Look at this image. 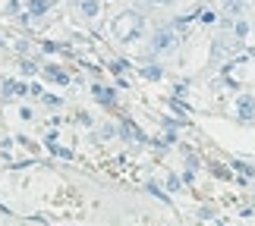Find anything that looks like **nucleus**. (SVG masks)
<instances>
[{
	"instance_id": "obj_20",
	"label": "nucleus",
	"mask_w": 255,
	"mask_h": 226,
	"mask_svg": "<svg viewBox=\"0 0 255 226\" xmlns=\"http://www.w3.org/2000/svg\"><path fill=\"white\" fill-rule=\"evenodd\" d=\"M114 135H117L114 126H104V129H101V139H114Z\"/></svg>"
},
{
	"instance_id": "obj_17",
	"label": "nucleus",
	"mask_w": 255,
	"mask_h": 226,
	"mask_svg": "<svg viewBox=\"0 0 255 226\" xmlns=\"http://www.w3.org/2000/svg\"><path fill=\"white\" fill-rule=\"evenodd\" d=\"M183 189V179H176V176H170L167 179V192H180Z\"/></svg>"
},
{
	"instance_id": "obj_9",
	"label": "nucleus",
	"mask_w": 255,
	"mask_h": 226,
	"mask_svg": "<svg viewBox=\"0 0 255 226\" xmlns=\"http://www.w3.org/2000/svg\"><path fill=\"white\" fill-rule=\"evenodd\" d=\"M233 38H237V35H233ZM233 38L221 35L218 41H214V54H218V57H230V54H233V47H237V41H233Z\"/></svg>"
},
{
	"instance_id": "obj_14",
	"label": "nucleus",
	"mask_w": 255,
	"mask_h": 226,
	"mask_svg": "<svg viewBox=\"0 0 255 226\" xmlns=\"http://www.w3.org/2000/svg\"><path fill=\"white\" fill-rule=\"evenodd\" d=\"M233 35H237V38H246V35H249V25H246V19H240V22L233 25Z\"/></svg>"
},
{
	"instance_id": "obj_1",
	"label": "nucleus",
	"mask_w": 255,
	"mask_h": 226,
	"mask_svg": "<svg viewBox=\"0 0 255 226\" xmlns=\"http://www.w3.org/2000/svg\"><path fill=\"white\" fill-rule=\"evenodd\" d=\"M111 35L120 44H135L145 35V16L135 13V9H123V13H117L114 22H111Z\"/></svg>"
},
{
	"instance_id": "obj_8",
	"label": "nucleus",
	"mask_w": 255,
	"mask_h": 226,
	"mask_svg": "<svg viewBox=\"0 0 255 226\" xmlns=\"http://www.w3.org/2000/svg\"><path fill=\"white\" fill-rule=\"evenodd\" d=\"M44 78L47 82H57V85H70V75L60 66H44Z\"/></svg>"
},
{
	"instance_id": "obj_15",
	"label": "nucleus",
	"mask_w": 255,
	"mask_h": 226,
	"mask_svg": "<svg viewBox=\"0 0 255 226\" xmlns=\"http://www.w3.org/2000/svg\"><path fill=\"white\" fill-rule=\"evenodd\" d=\"M57 157H63V160H73V151L70 148H60V145H54V148H51Z\"/></svg>"
},
{
	"instance_id": "obj_13",
	"label": "nucleus",
	"mask_w": 255,
	"mask_h": 226,
	"mask_svg": "<svg viewBox=\"0 0 255 226\" xmlns=\"http://www.w3.org/2000/svg\"><path fill=\"white\" fill-rule=\"evenodd\" d=\"M237 173H240V179L246 182L249 176H255V166H252V163H237Z\"/></svg>"
},
{
	"instance_id": "obj_12",
	"label": "nucleus",
	"mask_w": 255,
	"mask_h": 226,
	"mask_svg": "<svg viewBox=\"0 0 255 226\" xmlns=\"http://www.w3.org/2000/svg\"><path fill=\"white\" fill-rule=\"evenodd\" d=\"M142 75L145 78H148V82H158V78H164V70H161V66H142Z\"/></svg>"
},
{
	"instance_id": "obj_10",
	"label": "nucleus",
	"mask_w": 255,
	"mask_h": 226,
	"mask_svg": "<svg viewBox=\"0 0 255 226\" xmlns=\"http://www.w3.org/2000/svg\"><path fill=\"white\" fill-rule=\"evenodd\" d=\"M54 0H25V13L28 16H44L47 9H51Z\"/></svg>"
},
{
	"instance_id": "obj_4",
	"label": "nucleus",
	"mask_w": 255,
	"mask_h": 226,
	"mask_svg": "<svg viewBox=\"0 0 255 226\" xmlns=\"http://www.w3.org/2000/svg\"><path fill=\"white\" fill-rule=\"evenodd\" d=\"M92 94H95V101L98 104H104V107H114L117 104V91H114V88H107V85H92Z\"/></svg>"
},
{
	"instance_id": "obj_22",
	"label": "nucleus",
	"mask_w": 255,
	"mask_h": 226,
	"mask_svg": "<svg viewBox=\"0 0 255 226\" xmlns=\"http://www.w3.org/2000/svg\"><path fill=\"white\" fill-rule=\"evenodd\" d=\"M19 116H22V120H32L35 113H32V107H22V110H19Z\"/></svg>"
},
{
	"instance_id": "obj_23",
	"label": "nucleus",
	"mask_w": 255,
	"mask_h": 226,
	"mask_svg": "<svg viewBox=\"0 0 255 226\" xmlns=\"http://www.w3.org/2000/svg\"><path fill=\"white\" fill-rule=\"evenodd\" d=\"M151 3H170V0H151Z\"/></svg>"
},
{
	"instance_id": "obj_2",
	"label": "nucleus",
	"mask_w": 255,
	"mask_h": 226,
	"mask_svg": "<svg viewBox=\"0 0 255 226\" xmlns=\"http://www.w3.org/2000/svg\"><path fill=\"white\" fill-rule=\"evenodd\" d=\"M176 47H180V32H176L173 25H161L158 32L151 35V54L164 57V54H173Z\"/></svg>"
},
{
	"instance_id": "obj_6",
	"label": "nucleus",
	"mask_w": 255,
	"mask_h": 226,
	"mask_svg": "<svg viewBox=\"0 0 255 226\" xmlns=\"http://www.w3.org/2000/svg\"><path fill=\"white\" fill-rule=\"evenodd\" d=\"M117 132H120L123 139H129V142H145V132L135 123H129V120H123L120 126H117Z\"/></svg>"
},
{
	"instance_id": "obj_18",
	"label": "nucleus",
	"mask_w": 255,
	"mask_h": 226,
	"mask_svg": "<svg viewBox=\"0 0 255 226\" xmlns=\"http://www.w3.org/2000/svg\"><path fill=\"white\" fill-rule=\"evenodd\" d=\"M126 70H129V66H126V60H114V63H111V73H126Z\"/></svg>"
},
{
	"instance_id": "obj_5",
	"label": "nucleus",
	"mask_w": 255,
	"mask_h": 226,
	"mask_svg": "<svg viewBox=\"0 0 255 226\" xmlns=\"http://www.w3.org/2000/svg\"><path fill=\"white\" fill-rule=\"evenodd\" d=\"M73 6L79 9L85 19H98V13H101V0H73Z\"/></svg>"
},
{
	"instance_id": "obj_21",
	"label": "nucleus",
	"mask_w": 255,
	"mask_h": 226,
	"mask_svg": "<svg viewBox=\"0 0 255 226\" xmlns=\"http://www.w3.org/2000/svg\"><path fill=\"white\" fill-rule=\"evenodd\" d=\"M186 166H189V170H199V157H186Z\"/></svg>"
},
{
	"instance_id": "obj_19",
	"label": "nucleus",
	"mask_w": 255,
	"mask_h": 226,
	"mask_svg": "<svg viewBox=\"0 0 255 226\" xmlns=\"http://www.w3.org/2000/svg\"><path fill=\"white\" fill-rule=\"evenodd\" d=\"M44 104H47V107H60L63 101H60V97H57V94H44Z\"/></svg>"
},
{
	"instance_id": "obj_11",
	"label": "nucleus",
	"mask_w": 255,
	"mask_h": 226,
	"mask_svg": "<svg viewBox=\"0 0 255 226\" xmlns=\"http://www.w3.org/2000/svg\"><path fill=\"white\" fill-rule=\"evenodd\" d=\"M224 13L227 16H243L246 13V0H224Z\"/></svg>"
},
{
	"instance_id": "obj_7",
	"label": "nucleus",
	"mask_w": 255,
	"mask_h": 226,
	"mask_svg": "<svg viewBox=\"0 0 255 226\" xmlns=\"http://www.w3.org/2000/svg\"><path fill=\"white\" fill-rule=\"evenodd\" d=\"M28 94V85L16 82V78H6L3 82V97H25Z\"/></svg>"
},
{
	"instance_id": "obj_16",
	"label": "nucleus",
	"mask_w": 255,
	"mask_h": 226,
	"mask_svg": "<svg viewBox=\"0 0 255 226\" xmlns=\"http://www.w3.org/2000/svg\"><path fill=\"white\" fill-rule=\"evenodd\" d=\"M214 176H218V179H233L227 166H218V163H214Z\"/></svg>"
},
{
	"instance_id": "obj_24",
	"label": "nucleus",
	"mask_w": 255,
	"mask_h": 226,
	"mask_svg": "<svg viewBox=\"0 0 255 226\" xmlns=\"http://www.w3.org/2000/svg\"><path fill=\"white\" fill-rule=\"evenodd\" d=\"M249 54H252V60H255V47H252V51H249Z\"/></svg>"
},
{
	"instance_id": "obj_3",
	"label": "nucleus",
	"mask_w": 255,
	"mask_h": 226,
	"mask_svg": "<svg viewBox=\"0 0 255 226\" xmlns=\"http://www.w3.org/2000/svg\"><path fill=\"white\" fill-rule=\"evenodd\" d=\"M237 116L243 123H252L255 120V97L252 94H240L237 97Z\"/></svg>"
}]
</instances>
